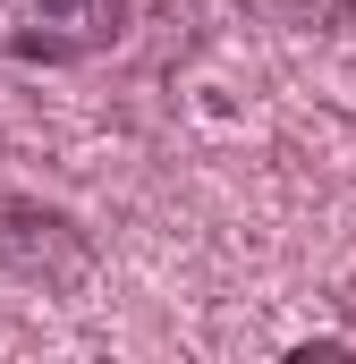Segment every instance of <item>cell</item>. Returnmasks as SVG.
Returning <instances> with one entry per match:
<instances>
[{"label":"cell","instance_id":"obj_1","mask_svg":"<svg viewBox=\"0 0 356 364\" xmlns=\"http://www.w3.org/2000/svg\"><path fill=\"white\" fill-rule=\"evenodd\" d=\"M127 34V0H0V51L26 68H68Z\"/></svg>","mask_w":356,"mask_h":364},{"label":"cell","instance_id":"obj_2","mask_svg":"<svg viewBox=\"0 0 356 364\" xmlns=\"http://www.w3.org/2000/svg\"><path fill=\"white\" fill-rule=\"evenodd\" d=\"M280 9H288L297 26H348L356 17V0H280Z\"/></svg>","mask_w":356,"mask_h":364}]
</instances>
